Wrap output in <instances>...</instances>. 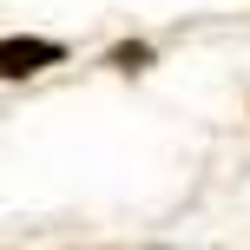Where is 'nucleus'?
<instances>
[{
  "instance_id": "obj_1",
  "label": "nucleus",
  "mask_w": 250,
  "mask_h": 250,
  "mask_svg": "<svg viewBox=\"0 0 250 250\" xmlns=\"http://www.w3.org/2000/svg\"><path fill=\"white\" fill-rule=\"evenodd\" d=\"M46 66H60V46H53V40H26V33L0 40V73L7 79H33V73H46Z\"/></svg>"
},
{
  "instance_id": "obj_2",
  "label": "nucleus",
  "mask_w": 250,
  "mask_h": 250,
  "mask_svg": "<svg viewBox=\"0 0 250 250\" xmlns=\"http://www.w3.org/2000/svg\"><path fill=\"white\" fill-rule=\"evenodd\" d=\"M112 66H125V73H138V66H151V46H119Z\"/></svg>"
}]
</instances>
